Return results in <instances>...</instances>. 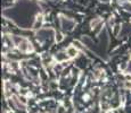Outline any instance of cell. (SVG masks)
Segmentation results:
<instances>
[{
  "label": "cell",
  "mask_w": 131,
  "mask_h": 113,
  "mask_svg": "<svg viewBox=\"0 0 131 113\" xmlns=\"http://www.w3.org/2000/svg\"><path fill=\"white\" fill-rule=\"evenodd\" d=\"M42 23H43V16L40 14V15H38V16H37L36 23H34L33 27H34V28H40V27H41V25H42Z\"/></svg>",
  "instance_id": "2"
},
{
  "label": "cell",
  "mask_w": 131,
  "mask_h": 113,
  "mask_svg": "<svg viewBox=\"0 0 131 113\" xmlns=\"http://www.w3.org/2000/svg\"><path fill=\"white\" fill-rule=\"evenodd\" d=\"M66 54L70 58H74L78 54V49L75 46H69L66 50Z\"/></svg>",
  "instance_id": "1"
},
{
  "label": "cell",
  "mask_w": 131,
  "mask_h": 113,
  "mask_svg": "<svg viewBox=\"0 0 131 113\" xmlns=\"http://www.w3.org/2000/svg\"><path fill=\"white\" fill-rule=\"evenodd\" d=\"M63 39H64L63 34H57V35H56V41H57V42H60Z\"/></svg>",
  "instance_id": "3"
}]
</instances>
